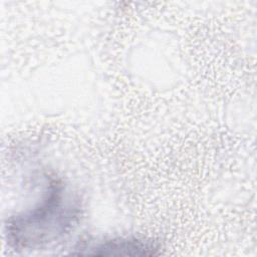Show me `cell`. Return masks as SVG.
<instances>
[{"instance_id":"cell-1","label":"cell","mask_w":257,"mask_h":257,"mask_svg":"<svg viewBox=\"0 0 257 257\" xmlns=\"http://www.w3.org/2000/svg\"><path fill=\"white\" fill-rule=\"evenodd\" d=\"M42 200L7 220V240L14 249H35L59 240L77 224L79 199L57 179L47 182Z\"/></svg>"},{"instance_id":"cell-2","label":"cell","mask_w":257,"mask_h":257,"mask_svg":"<svg viewBox=\"0 0 257 257\" xmlns=\"http://www.w3.org/2000/svg\"><path fill=\"white\" fill-rule=\"evenodd\" d=\"M160 247L143 238H112L79 247L78 255L91 256H153Z\"/></svg>"}]
</instances>
